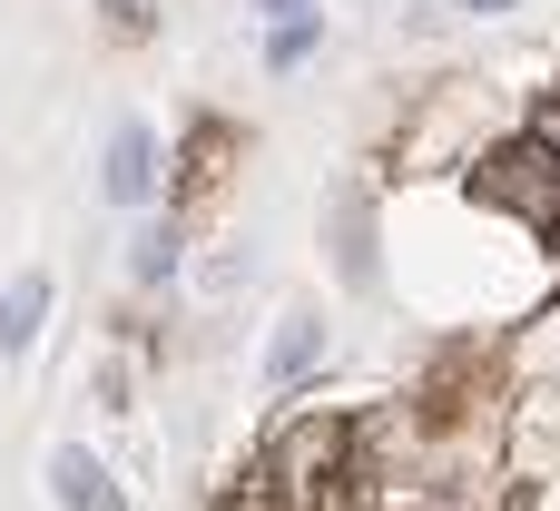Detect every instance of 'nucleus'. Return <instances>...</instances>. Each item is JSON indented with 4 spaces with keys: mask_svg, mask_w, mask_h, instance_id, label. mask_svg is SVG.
Instances as JSON below:
<instances>
[{
    "mask_svg": "<svg viewBox=\"0 0 560 511\" xmlns=\"http://www.w3.org/2000/svg\"><path fill=\"white\" fill-rule=\"evenodd\" d=\"M472 197H482V207H512V217L541 227V236H560V158L541 148V138L492 148V158L472 167Z\"/></svg>",
    "mask_w": 560,
    "mask_h": 511,
    "instance_id": "1",
    "label": "nucleus"
},
{
    "mask_svg": "<svg viewBox=\"0 0 560 511\" xmlns=\"http://www.w3.org/2000/svg\"><path fill=\"white\" fill-rule=\"evenodd\" d=\"M325 217H335V276H345L354 295H374V286H384V266H374V197H364V187H335Z\"/></svg>",
    "mask_w": 560,
    "mask_h": 511,
    "instance_id": "2",
    "label": "nucleus"
},
{
    "mask_svg": "<svg viewBox=\"0 0 560 511\" xmlns=\"http://www.w3.org/2000/svg\"><path fill=\"white\" fill-rule=\"evenodd\" d=\"M158 177H167V167H158V128H148V118H118V138H108V167H98V187H108L118 207H148V197H158Z\"/></svg>",
    "mask_w": 560,
    "mask_h": 511,
    "instance_id": "3",
    "label": "nucleus"
},
{
    "mask_svg": "<svg viewBox=\"0 0 560 511\" xmlns=\"http://www.w3.org/2000/svg\"><path fill=\"white\" fill-rule=\"evenodd\" d=\"M49 502L59 511H128V492H118V473H108L89 443H59V453H49Z\"/></svg>",
    "mask_w": 560,
    "mask_h": 511,
    "instance_id": "4",
    "label": "nucleus"
},
{
    "mask_svg": "<svg viewBox=\"0 0 560 511\" xmlns=\"http://www.w3.org/2000/svg\"><path fill=\"white\" fill-rule=\"evenodd\" d=\"M335 453H345V423H295V433L276 443V463H266V473H276L285 492H315V483L335 473Z\"/></svg>",
    "mask_w": 560,
    "mask_h": 511,
    "instance_id": "5",
    "label": "nucleus"
},
{
    "mask_svg": "<svg viewBox=\"0 0 560 511\" xmlns=\"http://www.w3.org/2000/svg\"><path fill=\"white\" fill-rule=\"evenodd\" d=\"M39 325H49V276L30 266V276H10V286H0V355H30V345H39Z\"/></svg>",
    "mask_w": 560,
    "mask_h": 511,
    "instance_id": "6",
    "label": "nucleus"
},
{
    "mask_svg": "<svg viewBox=\"0 0 560 511\" xmlns=\"http://www.w3.org/2000/svg\"><path fill=\"white\" fill-rule=\"evenodd\" d=\"M315 364H325V315H285V325H276V355H266V374H276V384H305Z\"/></svg>",
    "mask_w": 560,
    "mask_h": 511,
    "instance_id": "7",
    "label": "nucleus"
},
{
    "mask_svg": "<svg viewBox=\"0 0 560 511\" xmlns=\"http://www.w3.org/2000/svg\"><path fill=\"white\" fill-rule=\"evenodd\" d=\"M128 276H138V286H167V276H177V227H148V236L128 246Z\"/></svg>",
    "mask_w": 560,
    "mask_h": 511,
    "instance_id": "8",
    "label": "nucleus"
},
{
    "mask_svg": "<svg viewBox=\"0 0 560 511\" xmlns=\"http://www.w3.org/2000/svg\"><path fill=\"white\" fill-rule=\"evenodd\" d=\"M315 39H325V20H285V30L266 39V59H276V69H295V59L315 49Z\"/></svg>",
    "mask_w": 560,
    "mask_h": 511,
    "instance_id": "9",
    "label": "nucleus"
},
{
    "mask_svg": "<svg viewBox=\"0 0 560 511\" xmlns=\"http://www.w3.org/2000/svg\"><path fill=\"white\" fill-rule=\"evenodd\" d=\"M108 30H118V39H138V30H148V0H108Z\"/></svg>",
    "mask_w": 560,
    "mask_h": 511,
    "instance_id": "10",
    "label": "nucleus"
},
{
    "mask_svg": "<svg viewBox=\"0 0 560 511\" xmlns=\"http://www.w3.org/2000/svg\"><path fill=\"white\" fill-rule=\"evenodd\" d=\"M463 20H502V10H522V0H453Z\"/></svg>",
    "mask_w": 560,
    "mask_h": 511,
    "instance_id": "11",
    "label": "nucleus"
},
{
    "mask_svg": "<svg viewBox=\"0 0 560 511\" xmlns=\"http://www.w3.org/2000/svg\"><path fill=\"white\" fill-rule=\"evenodd\" d=\"M532 138H541V148L560 158V108H541V118H532Z\"/></svg>",
    "mask_w": 560,
    "mask_h": 511,
    "instance_id": "12",
    "label": "nucleus"
},
{
    "mask_svg": "<svg viewBox=\"0 0 560 511\" xmlns=\"http://www.w3.org/2000/svg\"><path fill=\"white\" fill-rule=\"evenodd\" d=\"M256 10H276V20H305V0H256Z\"/></svg>",
    "mask_w": 560,
    "mask_h": 511,
    "instance_id": "13",
    "label": "nucleus"
}]
</instances>
